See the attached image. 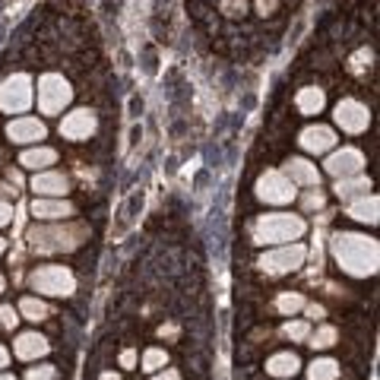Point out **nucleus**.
<instances>
[{"mask_svg": "<svg viewBox=\"0 0 380 380\" xmlns=\"http://www.w3.org/2000/svg\"><path fill=\"white\" fill-rule=\"evenodd\" d=\"M133 364H137V352H133V349L121 352V368H133Z\"/></svg>", "mask_w": 380, "mask_h": 380, "instance_id": "72a5a7b5", "label": "nucleus"}, {"mask_svg": "<svg viewBox=\"0 0 380 380\" xmlns=\"http://www.w3.org/2000/svg\"><path fill=\"white\" fill-rule=\"evenodd\" d=\"M308 332H311V323L308 320H295V323H285L282 327V336L285 339H295V342H304V339H308Z\"/></svg>", "mask_w": 380, "mask_h": 380, "instance_id": "cd10ccee", "label": "nucleus"}, {"mask_svg": "<svg viewBox=\"0 0 380 380\" xmlns=\"http://www.w3.org/2000/svg\"><path fill=\"white\" fill-rule=\"evenodd\" d=\"M364 60H368V64H371V51H358L355 57H352V70H355V73H362V70H364Z\"/></svg>", "mask_w": 380, "mask_h": 380, "instance_id": "2f4dec72", "label": "nucleus"}, {"mask_svg": "<svg viewBox=\"0 0 380 380\" xmlns=\"http://www.w3.org/2000/svg\"><path fill=\"white\" fill-rule=\"evenodd\" d=\"M73 99V89L60 73H45L38 79V111L42 114H57L64 111V105Z\"/></svg>", "mask_w": 380, "mask_h": 380, "instance_id": "39448f33", "label": "nucleus"}, {"mask_svg": "<svg viewBox=\"0 0 380 380\" xmlns=\"http://www.w3.org/2000/svg\"><path fill=\"white\" fill-rule=\"evenodd\" d=\"M308 377L311 380H336L339 377V364L332 362V358H317V362L308 368Z\"/></svg>", "mask_w": 380, "mask_h": 380, "instance_id": "5701e85b", "label": "nucleus"}, {"mask_svg": "<svg viewBox=\"0 0 380 380\" xmlns=\"http://www.w3.org/2000/svg\"><path fill=\"white\" fill-rule=\"evenodd\" d=\"M0 323H4L6 330H13L19 323V311H13L10 304H4V308H0Z\"/></svg>", "mask_w": 380, "mask_h": 380, "instance_id": "c756f323", "label": "nucleus"}, {"mask_svg": "<svg viewBox=\"0 0 380 380\" xmlns=\"http://www.w3.org/2000/svg\"><path fill=\"white\" fill-rule=\"evenodd\" d=\"M308 345H314V349H330L336 342V327H320L317 332H308Z\"/></svg>", "mask_w": 380, "mask_h": 380, "instance_id": "a878e982", "label": "nucleus"}, {"mask_svg": "<svg viewBox=\"0 0 380 380\" xmlns=\"http://www.w3.org/2000/svg\"><path fill=\"white\" fill-rule=\"evenodd\" d=\"M330 250H332V257H336V263L342 267V273L358 276V279L377 273L380 247L374 238L355 235V232H339V235H332Z\"/></svg>", "mask_w": 380, "mask_h": 380, "instance_id": "f257e3e1", "label": "nucleus"}, {"mask_svg": "<svg viewBox=\"0 0 380 380\" xmlns=\"http://www.w3.org/2000/svg\"><path fill=\"white\" fill-rule=\"evenodd\" d=\"M54 162H57V149H51V146L26 149V152L19 155V165H23V168H32V172H42V168L54 165Z\"/></svg>", "mask_w": 380, "mask_h": 380, "instance_id": "a211bd4d", "label": "nucleus"}, {"mask_svg": "<svg viewBox=\"0 0 380 380\" xmlns=\"http://www.w3.org/2000/svg\"><path fill=\"white\" fill-rule=\"evenodd\" d=\"M273 6H276V0H260V10H263V13L273 10Z\"/></svg>", "mask_w": 380, "mask_h": 380, "instance_id": "4c0bfd02", "label": "nucleus"}, {"mask_svg": "<svg viewBox=\"0 0 380 380\" xmlns=\"http://www.w3.org/2000/svg\"><path fill=\"white\" fill-rule=\"evenodd\" d=\"M364 168V155L355 146H342L327 159V172L332 178H349V174H362Z\"/></svg>", "mask_w": 380, "mask_h": 380, "instance_id": "9d476101", "label": "nucleus"}, {"mask_svg": "<svg viewBox=\"0 0 380 380\" xmlns=\"http://www.w3.org/2000/svg\"><path fill=\"white\" fill-rule=\"evenodd\" d=\"M45 124L38 118H16L10 127H6V137L13 142H38L45 140Z\"/></svg>", "mask_w": 380, "mask_h": 380, "instance_id": "ddd939ff", "label": "nucleus"}, {"mask_svg": "<svg viewBox=\"0 0 380 380\" xmlns=\"http://www.w3.org/2000/svg\"><path fill=\"white\" fill-rule=\"evenodd\" d=\"M282 174L291 181V184H308V187L320 184V172H317V165H311L308 159H289Z\"/></svg>", "mask_w": 380, "mask_h": 380, "instance_id": "2eb2a0df", "label": "nucleus"}, {"mask_svg": "<svg viewBox=\"0 0 380 380\" xmlns=\"http://www.w3.org/2000/svg\"><path fill=\"white\" fill-rule=\"evenodd\" d=\"M99 380H121V374H114V371H105Z\"/></svg>", "mask_w": 380, "mask_h": 380, "instance_id": "58836bf2", "label": "nucleus"}, {"mask_svg": "<svg viewBox=\"0 0 380 380\" xmlns=\"http://www.w3.org/2000/svg\"><path fill=\"white\" fill-rule=\"evenodd\" d=\"M257 196L267 203H276V206H285V203L295 200V184L282 172H263L260 181H257Z\"/></svg>", "mask_w": 380, "mask_h": 380, "instance_id": "6e6552de", "label": "nucleus"}, {"mask_svg": "<svg viewBox=\"0 0 380 380\" xmlns=\"http://www.w3.org/2000/svg\"><path fill=\"white\" fill-rule=\"evenodd\" d=\"M60 133H64L67 140H89L95 133V114L89 108H77V111H70L64 121H60Z\"/></svg>", "mask_w": 380, "mask_h": 380, "instance_id": "9b49d317", "label": "nucleus"}, {"mask_svg": "<svg viewBox=\"0 0 380 380\" xmlns=\"http://www.w3.org/2000/svg\"><path fill=\"white\" fill-rule=\"evenodd\" d=\"M32 95H35L32 92V79L26 73H13L0 86V108L6 114H23L32 105Z\"/></svg>", "mask_w": 380, "mask_h": 380, "instance_id": "423d86ee", "label": "nucleus"}, {"mask_svg": "<svg viewBox=\"0 0 380 380\" xmlns=\"http://www.w3.org/2000/svg\"><path fill=\"white\" fill-rule=\"evenodd\" d=\"M304 206H308V209H320L323 206V194H320V190H311V194L304 196Z\"/></svg>", "mask_w": 380, "mask_h": 380, "instance_id": "7c9ffc66", "label": "nucleus"}, {"mask_svg": "<svg viewBox=\"0 0 380 380\" xmlns=\"http://www.w3.org/2000/svg\"><path fill=\"white\" fill-rule=\"evenodd\" d=\"M304 219L289 213H269L260 216L254 225V241L257 244H279V241H298L304 235Z\"/></svg>", "mask_w": 380, "mask_h": 380, "instance_id": "7ed1b4c3", "label": "nucleus"}, {"mask_svg": "<svg viewBox=\"0 0 380 380\" xmlns=\"http://www.w3.org/2000/svg\"><path fill=\"white\" fill-rule=\"evenodd\" d=\"M10 219H13V206H10V203L0 200V228L10 225Z\"/></svg>", "mask_w": 380, "mask_h": 380, "instance_id": "473e14b6", "label": "nucleus"}, {"mask_svg": "<svg viewBox=\"0 0 380 380\" xmlns=\"http://www.w3.org/2000/svg\"><path fill=\"white\" fill-rule=\"evenodd\" d=\"M298 368H301V358H298L295 352H276V355L267 362V371L273 377H291Z\"/></svg>", "mask_w": 380, "mask_h": 380, "instance_id": "6ab92c4d", "label": "nucleus"}, {"mask_svg": "<svg viewBox=\"0 0 380 380\" xmlns=\"http://www.w3.org/2000/svg\"><path fill=\"white\" fill-rule=\"evenodd\" d=\"M304 257H308L304 244H285V247H276L260 257V269L269 276H282V273H291V269L301 267Z\"/></svg>", "mask_w": 380, "mask_h": 380, "instance_id": "0eeeda50", "label": "nucleus"}, {"mask_svg": "<svg viewBox=\"0 0 380 380\" xmlns=\"http://www.w3.org/2000/svg\"><path fill=\"white\" fill-rule=\"evenodd\" d=\"M4 247H6V241H4V238H0V254H4Z\"/></svg>", "mask_w": 380, "mask_h": 380, "instance_id": "a19ab883", "label": "nucleus"}, {"mask_svg": "<svg viewBox=\"0 0 380 380\" xmlns=\"http://www.w3.org/2000/svg\"><path fill=\"white\" fill-rule=\"evenodd\" d=\"M168 364V355L165 349H146V355H142V371H159Z\"/></svg>", "mask_w": 380, "mask_h": 380, "instance_id": "bb28decb", "label": "nucleus"}, {"mask_svg": "<svg viewBox=\"0 0 380 380\" xmlns=\"http://www.w3.org/2000/svg\"><path fill=\"white\" fill-rule=\"evenodd\" d=\"M4 285H6V282H4V276H0V291H4Z\"/></svg>", "mask_w": 380, "mask_h": 380, "instance_id": "79ce46f5", "label": "nucleus"}, {"mask_svg": "<svg viewBox=\"0 0 380 380\" xmlns=\"http://www.w3.org/2000/svg\"><path fill=\"white\" fill-rule=\"evenodd\" d=\"M276 308H279L282 314H295V311L304 308V295L301 291H282V295L276 298Z\"/></svg>", "mask_w": 380, "mask_h": 380, "instance_id": "393cba45", "label": "nucleus"}, {"mask_svg": "<svg viewBox=\"0 0 380 380\" xmlns=\"http://www.w3.org/2000/svg\"><path fill=\"white\" fill-rule=\"evenodd\" d=\"M0 380H16V377H13V374H0Z\"/></svg>", "mask_w": 380, "mask_h": 380, "instance_id": "ea45409f", "label": "nucleus"}, {"mask_svg": "<svg viewBox=\"0 0 380 380\" xmlns=\"http://www.w3.org/2000/svg\"><path fill=\"white\" fill-rule=\"evenodd\" d=\"M368 187H371V181L364 178V174H349V178H339L336 194L339 196H352V194H358V190H368Z\"/></svg>", "mask_w": 380, "mask_h": 380, "instance_id": "b1692460", "label": "nucleus"}, {"mask_svg": "<svg viewBox=\"0 0 380 380\" xmlns=\"http://www.w3.org/2000/svg\"><path fill=\"white\" fill-rule=\"evenodd\" d=\"M298 142H301L308 152L320 155V152H330V149L336 146V133H332V127H327V124H314V127H304Z\"/></svg>", "mask_w": 380, "mask_h": 380, "instance_id": "f8f14e48", "label": "nucleus"}, {"mask_svg": "<svg viewBox=\"0 0 380 380\" xmlns=\"http://www.w3.org/2000/svg\"><path fill=\"white\" fill-rule=\"evenodd\" d=\"M295 105L301 114H320L323 105H327V95H323V89H317V86H308V89L298 92Z\"/></svg>", "mask_w": 380, "mask_h": 380, "instance_id": "aec40b11", "label": "nucleus"}, {"mask_svg": "<svg viewBox=\"0 0 380 380\" xmlns=\"http://www.w3.org/2000/svg\"><path fill=\"white\" fill-rule=\"evenodd\" d=\"M368 121H371V114H368V108H364L362 101L342 99L336 105V124L342 127L345 133H362L364 127H368Z\"/></svg>", "mask_w": 380, "mask_h": 380, "instance_id": "1a4fd4ad", "label": "nucleus"}, {"mask_svg": "<svg viewBox=\"0 0 380 380\" xmlns=\"http://www.w3.org/2000/svg\"><path fill=\"white\" fill-rule=\"evenodd\" d=\"M89 238V225L70 222V225H35L29 232V247L35 254H60V250H77Z\"/></svg>", "mask_w": 380, "mask_h": 380, "instance_id": "f03ea898", "label": "nucleus"}, {"mask_svg": "<svg viewBox=\"0 0 380 380\" xmlns=\"http://www.w3.org/2000/svg\"><path fill=\"white\" fill-rule=\"evenodd\" d=\"M152 380H181V374L174 368H168V371H162V374H155Z\"/></svg>", "mask_w": 380, "mask_h": 380, "instance_id": "c9c22d12", "label": "nucleus"}, {"mask_svg": "<svg viewBox=\"0 0 380 380\" xmlns=\"http://www.w3.org/2000/svg\"><path fill=\"white\" fill-rule=\"evenodd\" d=\"M26 380H57V368H51V364L29 368V371H26Z\"/></svg>", "mask_w": 380, "mask_h": 380, "instance_id": "c85d7f7f", "label": "nucleus"}, {"mask_svg": "<svg viewBox=\"0 0 380 380\" xmlns=\"http://www.w3.org/2000/svg\"><path fill=\"white\" fill-rule=\"evenodd\" d=\"M51 314V308H48L45 301H38V298H23L19 301V317H26V320H45V317Z\"/></svg>", "mask_w": 380, "mask_h": 380, "instance_id": "4be33fe9", "label": "nucleus"}, {"mask_svg": "<svg viewBox=\"0 0 380 380\" xmlns=\"http://www.w3.org/2000/svg\"><path fill=\"white\" fill-rule=\"evenodd\" d=\"M349 216H352V219H358V222H368V225H374V222H377V196L371 194V196H362V200H355L349 206Z\"/></svg>", "mask_w": 380, "mask_h": 380, "instance_id": "412c9836", "label": "nucleus"}, {"mask_svg": "<svg viewBox=\"0 0 380 380\" xmlns=\"http://www.w3.org/2000/svg\"><path fill=\"white\" fill-rule=\"evenodd\" d=\"M32 190L45 194V196H64L67 190H70V181L60 172H38L35 178H32Z\"/></svg>", "mask_w": 380, "mask_h": 380, "instance_id": "dca6fc26", "label": "nucleus"}, {"mask_svg": "<svg viewBox=\"0 0 380 380\" xmlns=\"http://www.w3.org/2000/svg\"><path fill=\"white\" fill-rule=\"evenodd\" d=\"M29 285H32V291H42V295L60 298V295H73V291H77V276H73L67 267L51 263V267L32 269Z\"/></svg>", "mask_w": 380, "mask_h": 380, "instance_id": "20e7f679", "label": "nucleus"}, {"mask_svg": "<svg viewBox=\"0 0 380 380\" xmlns=\"http://www.w3.org/2000/svg\"><path fill=\"white\" fill-rule=\"evenodd\" d=\"M304 311H308V317H314V320H320V317H323L320 304H304Z\"/></svg>", "mask_w": 380, "mask_h": 380, "instance_id": "f704fd0d", "label": "nucleus"}, {"mask_svg": "<svg viewBox=\"0 0 380 380\" xmlns=\"http://www.w3.org/2000/svg\"><path fill=\"white\" fill-rule=\"evenodd\" d=\"M10 364V352H6V345H0V368H6Z\"/></svg>", "mask_w": 380, "mask_h": 380, "instance_id": "e433bc0d", "label": "nucleus"}, {"mask_svg": "<svg viewBox=\"0 0 380 380\" xmlns=\"http://www.w3.org/2000/svg\"><path fill=\"white\" fill-rule=\"evenodd\" d=\"M32 216H35V219H67V216H73V203H67V200H35L32 203Z\"/></svg>", "mask_w": 380, "mask_h": 380, "instance_id": "f3484780", "label": "nucleus"}, {"mask_svg": "<svg viewBox=\"0 0 380 380\" xmlns=\"http://www.w3.org/2000/svg\"><path fill=\"white\" fill-rule=\"evenodd\" d=\"M13 352H16V358H23V362H35V358L51 352V345H48V339L38 336V332H23V336H16V342H13Z\"/></svg>", "mask_w": 380, "mask_h": 380, "instance_id": "4468645a", "label": "nucleus"}]
</instances>
